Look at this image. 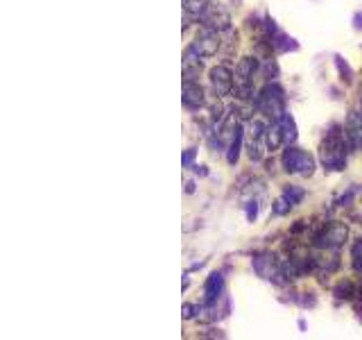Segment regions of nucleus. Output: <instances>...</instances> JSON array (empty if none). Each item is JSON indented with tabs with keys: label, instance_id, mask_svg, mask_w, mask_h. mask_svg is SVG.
<instances>
[{
	"label": "nucleus",
	"instance_id": "1",
	"mask_svg": "<svg viewBox=\"0 0 362 340\" xmlns=\"http://www.w3.org/2000/svg\"><path fill=\"white\" fill-rule=\"evenodd\" d=\"M347 145L340 132H331L322 143V163L326 170H344L347 166Z\"/></svg>",
	"mask_w": 362,
	"mask_h": 340
},
{
	"label": "nucleus",
	"instance_id": "2",
	"mask_svg": "<svg viewBox=\"0 0 362 340\" xmlns=\"http://www.w3.org/2000/svg\"><path fill=\"white\" fill-rule=\"evenodd\" d=\"M256 107L260 111H265L267 116H274V118H281L285 113V93L279 84H267L263 91L256 98Z\"/></svg>",
	"mask_w": 362,
	"mask_h": 340
},
{
	"label": "nucleus",
	"instance_id": "3",
	"mask_svg": "<svg viewBox=\"0 0 362 340\" xmlns=\"http://www.w3.org/2000/svg\"><path fill=\"white\" fill-rule=\"evenodd\" d=\"M258 68V61L254 57H242L235 66L233 73V89L238 93V98L247 100L251 93H254V86H251V79H254V73Z\"/></svg>",
	"mask_w": 362,
	"mask_h": 340
},
{
	"label": "nucleus",
	"instance_id": "4",
	"mask_svg": "<svg viewBox=\"0 0 362 340\" xmlns=\"http://www.w3.org/2000/svg\"><path fill=\"white\" fill-rule=\"evenodd\" d=\"M283 170L290 175H304V177H310V175L315 173V159L313 154L304 152V150H299V148H290L283 152Z\"/></svg>",
	"mask_w": 362,
	"mask_h": 340
},
{
	"label": "nucleus",
	"instance_id": "5",
	"mask_svg": "<svg viewBox=\"0 0 362 340\" xmlns=\"http://www.w3.org/2000/svg\"><path fill=\"white\" fill-rule=\"evenodd\" d=\"M347 238H349V227L344 225V222H331V225H326L322 232L315 236V241H317V245L324 247V250H335V247L344 245Z\"/></svg>",
	"mask_w": 362,
	"mask_h": 340
},
{
	"label": "nucleus",
	"instance_id": "6",
	"mask_svg": "<svg viewBox=\"0 0 362 340\" xmlns=\"http://www.w3.org/2000/svg\"><path fill=\"white\" fill-rule=\"evenodd\" d=\"M254 270L258 272V277L263 279H269V281H276V277H283L281 272V263L276 261L274 254H269V252H263V254H256L254 261H251Z\"/></svg>",
	"mask_w": 362,
	"mask_h": 340
},
{
	"label": "nucleus",
	"instance_id": "7",
	"mask_svg": "<svg viewBox=\"0 0 362 340\" xmlns=\"http://www.w3.org/2000/svg\"><path fill=\"white\" fill-rule=\"evenodd\" d=\"M208 77H210V86L217 93V98L229 95L233 91V70L229 66H215V68H210Z\"/></svg>",
	"mask_w": 362,
	"mask_h": 340
},
{
	"label": "nucleus",
	"instance_id": "8",
	"mask_svg": "<svg viewBox=\"0 0 362 340\" xmlns=\"http://www.w3.org/2000/svg\"><path fill=\"white\" fill-rule=\"evenodd\" d=\"M220 43H222L220 34H217L213 27H204V30L197 34L192 48H195L201 57H213V54H217V50H220Z\"/></svg>",
	"mask_w": 362,
	"mask_h": 340
},
{
	"label": "nucleus",
	"instance_id": "9",
	"mask_svg": "<svg viewBox=\"0 0 362 340\" xmlns=\"http://www.w3.org/2000/svg\"><path fill=\"white\" fill-rule=\"evenodd\" d=\"M222 295H224V275L215 270V272H210L204 284V304L206 306L215 304Z\"/></svg>",
	"mask_w": 362,
	"mask_h": 340
},
{
	"label": "nucleus",
	"instance_id": "10",
	"mask_svg": "<svg viewBox=\"0 0 362 340\" xmlns=\"http://www.w3.org/2000/svg\"><path fill=\"white\" fill-rule=\"evenodd\" d=\"M181 102H183V107L188 109H201L206 102L204 98V89H201L197 82H186L183 84V89H181Z\"/></svg>",
	"mask_w": 362,
	"mask_h": 340
},
{
	"label": "nucleus",
	"instance_id": "11",
	"mask_svg": "<svg viewBox=\"0 0 362 340\" xmlns=\"http://www.w3.org/2000/svg\"><path fill=\"white\" fill-rule=\"evenodd\" d=\"M347 141L351 148L362 150V111H353L347 120Z\"/></svg>",
	"mask_w": 362,
	"mask_h": 340
},
{
	"label": "nucleus",
	"instance_id": "12",
	"mask_svg": "<svg viewBox=\"0 0 362 340\" xmlns=\"http://www.w3.org/2000/svg\"><path fill=\"white\" fill-rule=\"evenodd\" d=\"M199 57L201 54L197 52L195 48H188L186 50V54H183V79L186 82H195V77H199V73H201V61H199Z\"/></svg>",
	"mask_w": 362,
	"mask_h": 340
},
{
	"label": "nucleus",
	"instance_id": "13",
	"mask_svg": "<svg viewBox=\"0 0 362 340\" xmlns=\"http://www.w3.org/2000/svg\"><path fill=\"white\" fill-rule=\"evenodd\" d=\"M242 141H245V129H242V125H235L233 136H231V143H229V152H226V161H229L231 166L238 163L240 150H242Z\"/></svg>",
	"mask_w": 362,
	"mask_h": 340
},
{
	"label": "nucleus",
	"instance_id": "14",
	"mask_svg": "<svg viewBox=\"0 0 362 340\" xmlns=\"http://www.w3.org/2000/svg\"><path fill=\"white\" fill-rule=\"evenodd\" d=\"M285 141H283V132H281V125H279V120H276L272 127H267V132H265V145H267V150H279L281 145H283Z\"/></svg>",
	"mask_w": 362,
	"mask_h": 340
},
{
	"label": "nucleus",
	"instance_id": "15",
	"mask_svg": "<svg viewBox=\"0 0 362 340\" xmlns=\"http://www.w3.org/2000/svg\"><path fill=\"white\" fill-rule=\"evenodd\" d=\"M281 125V132H283V141L285 143H294L297 141V123H294V118L290 116V113H283L281 118H276Z\"/></svg>",
	"mask_w": 362,
	"mask_h": 340
},
{
	"label": "nucleus",
	"instance_id": "16",
	"mask_svg": "<svg viewBox=\"0 0 362 340\" xmlns=\"http://www.w3.org/2000/svg\"><path fill=\"white\" fill-rule=\"evenodd\" d=\"M229 23H231L229 14L222 9H217V11L206 16V27H213V30H229Z\"/></svg>",
	"mask_w": 362,
	"mask_h": 340
},
{
	"label": "nucleus",
	"instance_id": "17",
	"mask_svg": "<svg viewBox=\"0 0 362 340\" xmlns=\"http://www.w3.org/2000/svg\"><path fill=\"white\" fill-rule=\"evenodd\" d=\"M272 45H274L279 52H290V50H297V41L290 39V36L281 34V32H276V34H272Z\"/></svg>",
	"mask_w": 362,
	"mask_h": 340
},
{
	"label": "nucleus",
	"instance_id": "18",
	"mask_svg": "<svg viewBox=\"0 0 362 340\" xmlns=\"http://www.w3.org/2000/svg\"><path fill=\"white\" fill-rule=\"evenodd\" d=\"M210 7V0H183V9L190 16H201L206 14Z\"/></svg>",
	"mask_w": 362,
	"mask_h": 340
},
{
	"label": "nucleus",
	"instance_id": "19",
	"mask_svg": "<svg viewBox=\"0 0 362 340\" xmlns=\"http://www.w3.org/2000/svg\"><path fill=\"white\" fill-rule=\"evenodd\" d=\"M304 195H306L304 188H299V186H285V191H283V197L288 200L290 204H292V207L301 202V200H304Z\"/></svg>",
	"mask_w": 362,
	"mask_h": 340
},
{
	"label": "nucleus",
	"instance_id": "20",
	"mask_svg": "<svg viewBox=\"0 0 362 340\" xmlns=\"http://www.w3.org/2000/svg\"><path fill=\"white\" fill-rule=\"evenodd\" d=\"M351 259H353V268H356L358 272H362V236L358 238L356 243H353V247H351Z\"/></svg>",
	"mask_w": 362,
	"mask_h": 340
},
{
	"label": "nucleus",
	"instance_id": "21",
	"mask_svg": "<svg viewBox=\"0 0 362 340\" xmlns=\"http://www.w3.org/2000/svg\"><path fill=\"white\" fill-rule=\"evenodd\" d=\"M335 295H338V297H344V300L353 297V284H351V281H340L338 288H335Z\"/></svg>",
	"mask_w": 362,
	"mask_h": 340
},
{
	"label": "nucleus",
	"instance_id": "22",
	"mask_svg": "<svg viewBox=\"0 0 362 340\" xmlns=\"http://www.w3.org/2000/svg\"><path fill=\"white\" fill-rule=\"evenodd\" d=\"M195 157H197V150L195 148H188L186 152H183V157H181V166H183V168H192V166H195Z\"/></svg>",
	"mask_w": 362,
	"mask_h": 340
},
{
	"label": "nucleus",
	"instance_id": "23",
	"mask_svg": "<svg viewBox=\"0 0 362 340\" xmlns=\"http://www.w3.org/2000/svg\"><path fill=\"white\" fill-rule=\"evenodd\" d=\"M290 209H292V204H290V202H288V200H285L283 195H281L279 200H276V202H274V213H276V216H283V213H288Z\"/></svg>",
	"mask_w": 362,
	"mask_h": 340
},
{
	"label": "nucleus",
	"instance_id": "24",
	"mask_svg": "<svg viewBox=\"0 0 362 340\" xmlns=\"http://www.w3.org/2000/svg\"><path fill=\"white\" fill-rule=\"evenodd\" d=\"M335 64H338V70H340V75H342V79L351 82V68L342 61V57H335Z\"/></svg>",
	"mask_w": 362,
	"mask_h": 340
},
{
	"label": "nucleus",
	"instance_id": "25",
	"mask_svg": "<svg viewBox=\"0 0 362 340\" xmlns=\"http://www.w3.org/2000/svg\"><path fill=\"white\" fill-rule=\"evenodd\" d=\"M199 306H195V304H190V302H188V304H183V309H181V313H183V318H186V320H192V318L197 316V313H199Z\"/></svg>",
	"mask_w": 362,
	"mask_h": 340
},
{
	"label": "nucleus",
	"instance_id": "26",
	"mask_svg": "<svg viewBox=\"0 0 362 340\" xmlns=\"http://www.w3.org/2000/svg\"><path fill=\"white\" fill-rule=\"evenodd\" d=\"M210 118H213V123H217V120L224 118V107H222L220 102H215L213 107H210Z\"/></svg>",
	"mask_w": 362,
	"mask_h": 340
},
{
	"label": "nucleus",
	"instance_id": "27",
	"mask_svg": "<svg viewBox=\"0 0 362 340\" xmlns=\"http://www.w3.org/2000/svg\"><path fill=\"white\" fill-rule=\"evenodd\" d=\"M256 216H258V202L254 200V202L247 204V220L254 222V220H256Z\"/></svg>",
	"mask_w": 362,
	"mask_h": 340
},
{
	"label": "nucleus",
	"instance_id": "28",
	"mask_svg": "<svg viewBox=\"0 0 362 340\" xmlns=\"http://www.w3.org/2000/svg\"><path fill=\"white\" fill-rule=\"evenodd\" d=\"M353 25H356V30H362V14L353 16Z\"/></svg>",
	"mask_w": 362,
	"mask_h": 340
},
{
	"label": "nucleus",
	"instance_id": "29",
	"mask_svg": "<svg viewBox=\"0 0 362 340\" xmlns=\"http://www.w3.org/2000/svg\"><path fill=\"white\" fill-rule=\"evenodd\" d=\"M192 168H195V173H197V175H201V177H204V175H208L206 166H192Z\"/></svg>",
	"mask_w": 362,
	"mask_h": 340
},
{
	"label": "nucleus",
	"instance_id": "30",
	"mask_svg": "<svg viewBox=\"0 0 362 340\" xmlns=\"http://www.w3.org/2000/svg\"><path fill=\"white\" fill-rule=\"evenodd\" d=\"M186 191H188V193L195 191V182H188V184H186Z\"/></svg>",
	"mask_w": 362,
	"mask_h": 340
}]
</instances>
